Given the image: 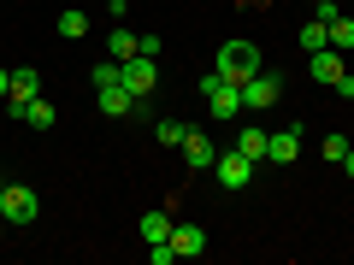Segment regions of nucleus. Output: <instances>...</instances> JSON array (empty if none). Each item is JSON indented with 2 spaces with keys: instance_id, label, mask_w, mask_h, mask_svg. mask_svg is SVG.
<instances>
[{
  "instance_id": "obj_22",
  "label": "nucleus",
  "mask_w": 354,
  "mask_h": 265,
  "mask_svg": "<svg viewBox=\"0 0 354 265\" xmlns=\"http://www.w3.org/2000/svg\"><path fill=\"white\" fill-rule=\"evenodd\" d=\"M88 77H95V88H106V83H118V59H101V65H95V71H88Z\"/></svg>"
},
{
  "instance_id": "obj_14",
  "label": "nucleus",
  "mask_w": 354,
  "mask_h": 265,
  "mask_svg": "<svg viewBox=\"0 0 354 265\" xmlns=\"http://www.w3.org/2000/svg\"><path fill=\"white\" fill-rule=\"evenodd\" d=\"M325 36H330V48H337V53H354V18L342 12V6L325 18Z\"/></svg>"
},
{
  "instance_id": "obj_6",
  "label": "nucleus",
  "mask_w": 354,
  "mask_h": 265,
  "mask_svg": "<svg viewBox=\"0 0 354 265\" xmlns=\"http://www.w3.org/2000/svg\"><path fill=\"white\" fill-rule=\"evenodd\" d=\"M283 95V77L278 71H254L248 83H242V106H272Z\"/></svg>"
},
{
  "instance_id": "obj_21",
  "label": "nucleus",
  "mask_w": 354,
  "mask_h": 265,
  "mask_svg": "<svg viewBox=\"0 0 354 265\" xmlns=\"http://www.w3.org/2000/svg\"><path fill=\"white\" fill-rule=\"evenodd\" d=\"M301 48H307V53L330 48V36H325V18H313V24H301Z\"/></svg>"
},
{
  "instance_id": "obj_24",
  "label": "nucleus",
  "mask_w": 354,
  "mask_h": 265,
  "mask_svg": "<svg viewBox=\"0 0 354 265\" xmlns=\"http://www.w3.org/2000/svg\"><path fill=\"white\" fill-rule=\"evenodd\" d=\"M6 88H12V71H6V65H0V106H6Z\"/></svg>"
},
{
  "instance_id": "obj_5",
  "label": "nucleus",
  "mask_w": 354,
  "mask_h": 265,
  "mask_svg": "<svg viewBox=\"0 0 354 265\" xmlns=\"http://www.w3.org/2000/svg\"><path fill=\"white\" fill-rule=\"evenodd\" d=\"M213 177H218V189H248V183H254V159L236 153V148H225L213 159Z\"/></svg>"
},
{
  "instance_id": "obj_23",
  "label": "nucleus",
  "mask_w": 354,
  "mask_h": 265,
  "mask_svg": "<svg viewBox=\"0 0 354 265\" xmlns=\"http://www.w3.org/2000/svg\"><path fill=\"white\" fill-rule=\"evenodd\" d=\"M330 88H337L342 101H354V71H342V77H337V83H330Z\"/></svg>"
},
{
  "instance_id": "obj_11",
  "label": "nucleus",
  "mask_w": 354,
  "mask_h": 265,
  "mask_svg": "<svg viewBox=\"0 0 354 265\" xmlns=\"http://www.w3.org/2000/svg\"><path fill=\"white\" fill-rule=\"evenodd\" d=\"M171 206H177V201H165V206H153V213H142L136 236L148 242V248H153V242H165V236H171Z\"/></svg>"
},
{
  "instance_id": "obj_13",
  "label": "nucleus",
  "mask_w": 354,
  "mask_h": 265,
  "mask_svg": "<svg viewBox=\"0 0 354 265\" xmlns=\"http://www.w3.org/2000/svg\"><path fill=\"white\" fill-rule=\"evenodd\" d=\"M307 71H313V83H325V88H330L342 71H348V65H342V53H337V48H319L313 59H307Z\"/></svg>"
},
{
  "instance_id": "obj_8",
  "label": "nucleus",
  "mask_w": 354,
  "mask_h": 265,
  "mask_svg": "<svg viewBox=\"0 0 354 265\" xmlns=\"http://www.w3.org/2000/svg\"><path fill=\"white\" fill-rule=\"evenodd\" d=\"M266 159H272V165H295V159H301V124L272 130V141H266Z\"/></svg>"
},
{
  "instance_id": "obj_4",
  "label": "nucleus",
  "mask_w": 354,
  "mask_h": 265,
  "mask_svg": "<svg viewBox=\"0 0 354 265\" xmlns=\"http://www.w3.org/2000/svg\"><path fill=\"white\" fill-rule=\"evenodd\" d=\"M118 83H124L130 95H136V101H148L153 88H160V65H153L148 53H136V59H124V65H118Z\"/></svg>"
},
{
  "instance_id": "obj_12",
  "label": "nucleus",
  "mask_w": 354,
  "mask_h": 265,
  "mask_svg": "<svg viewBox=\"0 0 354 265\" xmlns=\"http://www.w3.org/2000/svg\"><path fill=\"white\" fill-rule=\"evenodd\" d=\"M171 248H177V259H195V253H207V230L201 224H171Z\"/></svg>"
},
{
  "instance_id": "obj_7",
  "label": "nucleus",
  "mask_w": 354,
  "mask_h": 265,
  "mask_svg": "<svg viewBox=\"0 0 354 265\" xmlns=\"http://www.w3.org/2000/svg\"><path fill=\"white\" fill-rule=\"evenodd\" d=\"M41 95V71L36 65H12V88H6V112H18L24 101H36Z\"/></svg>"
},
{
  "instance_id": "obj_10",
  "label": "nucleus",
  "mask_w": 354,
  "mask_h": 265,
  "mask_svg": "<svg viewBox=\"0 0 354 265\" xmlns=\"http://www.w3.org/2000/svg\"><path fill=\"white\" fill-rule=\"evenodd\" d=\"M213 159H218L213 136H201V130H189V136H183V165H189V171H213Z\"/></svg>"
},
{
  "instance_id": "obj_25",
  "label": "nucleus",
  "mask_w": 354,
  "mask_h": 265,
  "mask_svg": "<svg viewBox=\"0 0 354 265\" xmlns=\"http://www.w3.org/2000/svg\"><path fill=\"white\" fill-rule=\"evenodd\" d=\"M106 12H118V18H124V12H130V0H106Z\"/></svg>"
},
{
  "instance_id": "obj_1",
  "label": "nucleus",
  "mask_w": 354,
  "mask_h": 265,
  "mask_svg": "<svg viewBox=\"0 0 354 265\" xmlns=\"http://www.w3.org/2000/svg\"><path fill=\"white\" fill-rule=\"evenodd\" d=\"M201 95H207V118L213 124H236L248 106H242V83H225L218 71H207L201 77Z\"/></svg>"
},
{
  "instance_id": "obj_19",
  "label": "nucleus",
  "mask_w": 354,
  "mask_h": 265,
  "mask_svg": "<svg viewBox=\"0 0 354 265\" xmlns=\"http://www.w3.org/2000/svg\"><path fill=\"white\" fill-rule=\"evenodd\" d=\"M59 36L65 41H83L88 36V12H59Z\"/></svg>"
},
{
  "instance_id": "obj_18",
  "label": "nucleus",
  "mask_w": 354,
  "mask_h": 265,
  "mask_svg": "<svg viewBox=\"0 0 354 265\" xmlns=\"http://www.w3.org/2000/svg\"><path fill=\"white\" fill-rule=\"evenodd\" d=\"M153 136H160V148H183L189 124H183V118H160V124H153Z\"/></svg>"
},
{
  "instance_id": "obj_15",
  "label": "nucleus",
  "mask_w": 354,
  "mask_h": 265,
  "mask_svg": "<svg viewBox=\"0 0 354 265\" xmlns=\"http://www.w3.org/2000/svg\"><path fill=\"white\" fill-rule=\"evenodd\" d=\"M106 53H113L118 65H124V59H136V53H142V36H136V30H130V24H118L113 36H106Z\"/></svg>"
},
{
  "instance_id": "obj_2",
  "label": "nucleus",
  "mask_w": 354,
  "mask_h": 265,
  "mask_svg": "<svg viewBox=\"0 0 354 265\" xmlns=\"http://www.w3.org/2000/svg\"><path fill=\"white\" fill-rule=\"evenodd\" d=\"M213 71L225 77V83H248L254 71H266V59H260V48H254V41H242V36H230L225 48H218V59H213Z\"/></svg>"
},
{
  "instance_id": "obj_17",
  "label": "nucleus",
  "mask_w": 354,
  "mask_h": 265,
  "mask_svg": "<svg viewBox=\"0 0 354 265\" xmlns=\"http://www.w3.org/2000/svg\"><path fill=\"white\" fill-rule=\"evenodd\" d=\"M12 118H24V124L30 130H53V124H59V112H53V106L48 101H41V95H36V101H24V106H18V112Z\"/></svg>"
},
{
  "instance_id": "obj_16",
  "label": "nucleus",
  "mask_w": 354,
  "mask_h": 265,
  "mask_svg": "<svg viewBox=\"0 0 354 265\" xmlns=\"http://www.w3.org/2000/svg\"><path fill=\"white\" fill-rule=\"evenodd\" d=\"M266 141H272V130H260V124H242V130H236V153H248L254 165L266 159Z\"/></svg>"
},
{
  "instance_id": "obj_20",
  "label": "nucleus",
  "mask_w": 354,
  "mask_h": 265,
  "mask_svg": "<svg viewBox=\"0 0 354 265\" xmlns=\"http://www.w3.org/2000/svg\"><path fill=\"white\" fill-rule=\"evenodd\" d=\"M348 148H354V141H348V136H337V130H330V136L319 141V153H325L330 165H342V159H348Z\"/></svg>"
},
{
  "instance_id": "obj_26",
  "label": "nucleus",
  "mask_w": 354,
  "mask_h": 265,
  "mask_svg": "<svg viewBox=\"0 0 354 265\" xmlns=\"http://www.w3.org/2000/svg\"><path fill=\"white\" fill-rule=\"evenodd\" d=\"M342 171H348V177H354V148H348V159H342Z\"/></svg>"
},
{
  "instance_id": "obj_27",
  "label": "nucleus",
  "mask_w": 354,
  "mask_h": 265,
  "mask_svg": "<svg viewBox=\"0 0 354 265\" xmlns=\"http://www.w3.org/2000/svg\"><path fill=\"white\" fill-rule=\"evenodd\" d=\"M307 6H319V0H307Z\"/></svg>"
},
{
  "instance_id": "obj_9",
  "label": "nucleus",
  "mask_w": 354,
  "mask_h": 265,
  "mask_svg": "<svg viewBox=\"0 0 354 265\" xmlns=\"http://www.w3.org/2000/svg\"><path fill=\"white\" fill-rule=\"evenodd\" d=\"M95 106H101L106 118H130L136 112V95H130L124 83H106V88H95Z\"/></svg>"
},
{
  "instance_id": "obj_3",
  "label": "nucleus",
  "mask_w": 354,
  "mask_h": 265,
  "mask_svg": "<svg viewBox=\"0 0 354 265\" xmlns=\"http://www.w3.org/2000/svg\"><path fill=\"white\" fill-rule=\"evenodd\" d=\"M0 218L6 224H36V189L30 183H0Z\"/></svg>"
}]
</instances>
